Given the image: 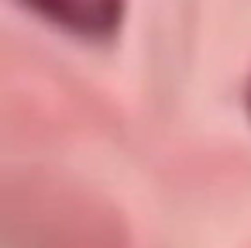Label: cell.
<instances>
[{
	"mask_svg": "<svg viewBox=\"0 0 251 248\" xmlns=\"http://www.w3.org/2000/svg\"><path fill=\"white\" fill-rule=\"evenodd\" d=\"M244 100H248V114H251V80H248V90H244Z\"/></svg>",
	"mask_w": 251,
	"mask_h": 248,
	"instance_id": "3957f363",
	"label": "cell"
},
{
	"mask_svg": "<svg viewBox=\"0 0 251 248\" xmlns=\"http://www.w3.org/2000/svg\"><path fill=\"white\" fill-rule=\"evenodd\" d=\"M21 4L69 35L110 38L124 21L127 0H21Z\"/></svg>",
	"mask_w": 251,
	"mask_h": 248,
	"instance_id": "7a4b0ae2",
	"label": "cell"
},
{
	"mask_svg": "<svg viewBox=\"0 0 251 248\" xmlns=\"http://www.w3.org/2000/svg\"><path fill=\"white\" fill-rule=\"evenodd\" d=\"M4 217L21 248H131L124 217L100 193L52 172L7 179Z\"/></svg>",
	"mask_w": 251,
	"mask_h": 248,
	"instance_id": "6da1fadb",
	"label": "cell"
}]
</instances>
